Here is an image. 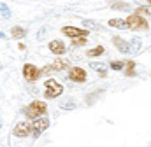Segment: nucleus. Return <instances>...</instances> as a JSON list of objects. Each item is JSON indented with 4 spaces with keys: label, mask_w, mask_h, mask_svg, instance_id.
<instances>
[{
    "label": "nucleus",
    "mask_w": 151,
    "mask_h": 147,
    "mask_svg": "<svg viewBox=\"0 0 151 147\" xmlns=\"http://www.w3.org/2000/svg\"><path fill=\"white\" fill-rule=\"evenodd\" d=\"M113 44H114V46H118V49H119L121 53H127V51L130 49V47H128V42H127V40H123L121 37H114Z\"/></svg>",
    "instance_id": "9d476101"
},
{
    "label": "nucleus",
    "mask_w": 151,
    "mask_h": 147,
    "mask_svg": "<svg viewBox=\"0 0 151 147\" xmlns=\"http://www.w3.org/2000/svg\"><path fill=\"white\" fill-rule=\"evenodd\" d=\"M30 131H32V123H28V121L18 123V124L14 126V130H12V133H14L16 137H28Z\"/></svg>",
    "instance_id": "39448f33"
},
{
    "label": "nucleus",
    "mask_w": 151,
    "mask_h": 147,
    "mask_svg": "<svg viewBox=\"0 0 151 147\" xmlns=\"http://www.w3.org/2000/svg\"><path fill=\"white\" fill-rule=\"evenodd\" d=\"M47 47H49V51L55 53V54H63V53L67 51V49H65V44H63L62 40H51Z\"/></svg>",
    "instance_id": "1a4fd4ad"
},
{
    "label": "nucleus",
    "mask_w": 151,
    "mask_h": 147,
    "mask_svg": "<svg viewBox=\"0 0 151 147\" xmlns=\"http://www.w3.org/2000/svg\"><path fill=\"white\" fill-rule=\"evenodd\" d=\"M127 28H130V30H135V32H141V30H148V21L142 18V16H137V14H132V16H128L127 19Z\"/></svg>",
    "instance_id": "f257e3e1"
},
{
    "label": "nucleus",
    "mask_w": 151,
    "mask_h": 147,
    "mask_svg": "<svg viewBox=\"0 0 151 147\" xmlns=\"http://www.w3.org/2000/svg\"><path fill=\"white\" fill-rule=\"evenodd\" d=\"M113 70H121L123 69V61H111V65H109Z\"/></svg>",
    "instance_id": "f3484780"
},
{
    "label": "nucleus",
    "mask_w": 151,
    "mask_h": 147,
    "mask_svg": "<svg viewBox=\"0 0 151 147\" xmlns=\"http://www.w3.org/2000/svg\"><path fill=\"white\" fill-rule=\"evenodd\" d=\"M134 69H135V61H127V67H125V75H127V77H134V75H135Z\"/></svg>",
    "instance_id": "ddd939ff"
},
{
    "label": "nucleus",
    "mask_w": 151,
    "mask_h": 147,
    "mask_svg": "<svg viewBox=\"0 0 151 147\" xmlns=\"http://www.w3.org/2000/svg\"><path fill=\"white\" fill-rule=\"evenodd\" d=\"M72 44H74V46H84V44H86V39H74Z\"/></svg>",
    "instance_id": "a211bd4d"
},
{
    "label": "nucleus",
    "mask_w": 151,
    "mask_h": 147,
    "mask_svg": "<svg viewBox=\"0 0 151 147\" xmlns=\"http://www.w3.org/2000/svg\"><path fill=\"white\" fill-rule=\"evenodd\" d=\"M69 79L74 81V82H84L86 81V72L81 67H72L69 70Z\"/></svg>",
    "instance_id": "0eeeda50"
},
{
    "label": "nucleus",
    "mask_w": 151,
    "mask_h": 147,
    "mask_svg": "<svg viewBox=\"0 0 151 147\" xmlns=\"http://www.w3.org/2000/svg\"><path fill=\"white\" fill-rule=\"evenodd\" d=\"M62 91H63V86L58 81H55V79L46 81V96L47 98H56V96L62 95Z\"/></svg>",
    "instance_id": "f03ea898"
},
{
    "label": "nucleus",
    "mask_w": 151,
    "mask_h": 147,
    "mask_svg": "<svg viewBox=\"0 0 151 147\" xmlns=\"http://www.w3.org/2000/svg\"><path fill=\"white\" fill-rule=\"evenodd\" d=\"M62 34L67 35V37H70V39L74 40V39H86L88 30H83V28H77V26H63V28H62Z\"/></svg>",
    "instance_id": "20e7f679"
},
{
    "label": "nucleus",
    "mask_w": 151,
    "mask_h": 147,
    "mask_svg": "<svg viewBox=\"0 0 151 147\" xmlns=\"http://www.w3.org/2000/svg\"><path fill=\"white\" fill-rule=\"evenodd\" d=\"M23 75H25V79H27V81H37L39 75H40V70H39L35 65L27 63V65L23 67Z\"/></svg>",
    "instance_id": "423d86ee"
},
{
    "label": "nucleus",
    "mask_w": 151,
    "mask_h": 147,
    "mask_svg": "<svg viewBox=\"0 0 151 147\" xmlns=\"http://www.w3.org/2000/svg\"><path fill=\"white\" fill-rule=\"evenodd\" d=\"M25 112H27L28 117L35 119V117H39V116H44V114H46V103L40 102V100H35V102L30 103V107L25 110Z\"/></svg>",
    "instance_id": "7ed1b4c3"
},
{
    "label": "nucleus",
    "mask_w": 151,
    "mask_h": 147,
    "mask_svg": "<svg viewBox=\"0 0 151 147\" xmlns=\"http://www.w3.org/2000/svg\"><path fill=\"white\" fill-rule=\"evenodd\" d=\"M109 26H116V28H127V21L125 19H111L109 21Z\"/></svg>",
    "instance_id": "4468645a"
},
{
    "label": "nucleus",
    "mask_w": 151,
    "mask_h": 147,
    "mask_svg": "<svg viewBox=\"0 0 151 147\" xmlns=\"http://www.w3.org/2000/svg\"><path fill=\"white\" fill-rule=\"evenodd\" d=\"M47 126H49V121L46 117L37 119L32 123V131H34V135H40V133H44V130H47Z\"/></svg>",
    "instance_id": "6e6552de"
},
{
    "label": "nucleus",
    "mask_w": 151,
    "mask_h": 147,
    "mask_svg": "<svg viewBox=\"0 0 151 147\" xmlns=\"http://www.w3.org/2000/svg\"><path fill=\"white\" fill-rule=\"evenodd\" d=\"M104 46H97V47H93V49H90L86 54L90 56V58H95V56H100V54H104Z\"/></svg>",
    "instance_id": "9b49d317"
},
{
    "label": "nucleus",
    "mask_w": 151,
    "mask_h": 147,
    "mask_svg": "<svg viewBox=\"0 0 151 147\" xmlns=\"http://www.w3.org/2000/svg\"><path fill=\"white\" fill-rule=\"evenodd\" d=\"M0 14L4 18H11V11H9V7L5 4H0Z\"/></svg>",
    "instance_id": "dca6fc26"
},
{
    "label": "nucleus",
    "mask_w": 151,
    "mask_h": 147,
    "mask_svg": "<svg viewBox=\"0 0 151 147\" xmlns=\"http://www.w3.org/2000/svg\"><path fill=\"white\" fill-rule=\"evenodd\" d=\"M53 69H55V70H63V69H67V61H63V60H55V61H53Z\"/></svg>",
    "instance_id": "2eb2a0df"
},
{
    "label": "nucleus",
    "mask_w": 151,
    "mask_h": 147,
    "mask_svg": "<svg viewBox=\"0 0 151 147\" xmlns=\"http://www.w3.org/2000/svg\"><path fill=\"white\" fill-rule=\"evenodd\" d=\"M11 34L14 39H23V37L27 35V30L25 28H21V26H14L12 30H11Z\"/></svg>",
    "instance_id": "f8f14e48"
},
{
    "label": "nucleus",
    "mask_w": 151,
    "mask_h": 147,
    "mask_svg": "<svg viewBox=\"0 0 151 147\" xmlns=\"http://www.w3.org/2000/svg\"><path fill=\"white\" fill-rule=\"evenodd\" d=\"M125 7H128V4H121V2L113 4V9H125Z\"/></svg>",
    "instance_id": "6ab92c4d"
}]
</instances>
